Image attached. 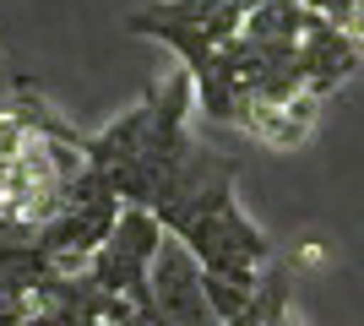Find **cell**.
Listing matches in <instances>:
<instances>
[{
	"label": "cell",
	"instance_id": "1",
	"mask_svg": "<svg viewBox=\"0 0 364 326\" xmlns=\"http://www.w3.org/2000/svg\"><path fill=\"white\" fill-rule=\"evenodd\" d=\"M152 212L201 261L207 278L234 283L245 294H256L261 283H267V272H272V261H277V245L234 202V163L213 158L201 141L191 147V158H185L180 169L164 180Z\"/></svg>",
	"mask_w": 364,
	"mask_h": 326
},
{
	"label": "cell",
	"instance_id": "2",
	"mask_svg": "<svg viewBox=\"0 0 364 326\" xmlns=\"http://www.w3.org/2000/svg\"><path fill=\"white\" fill-rule=\"evenodd\" d=\"M191 114H196V77L180 65L136 109H125L114 125H104L98 136H87V169L104 174V185L125 207H152L158 190H164V180L196 147Z\"/></svg>",
	"mask_w": 364,
	"mask_h": 326
},
{
	"label": "cell",
	"instance_id": "3",
	"mask_svg": "<svg viewBox=\"0 0 364 326\" xmlns=\"http://www.w3.org/2000/svg\"><path fill=\"white\" fill-rule=\"evenodd\" d=\"M152 294L174 326H218L213 305H207V272L174 234L164 239L158 261H152Z\"/></svg>",
	"mask_w": 364,
	"mask_h": 326
},
{
	"label": "cell",
	"instance_id": "4",
	"mask_svg": "<svg viewBox=\"0 0 364 326\" xmlns=\"http://www.w3.org/2000/svg\"><path fill=\"white\" fill-rule=\"evenodd\" d=\"M364 65V49H359V38H353L348 28H337L332 16H321V11H310V28H304V38H299V71H304V87L316 98H326V93H337L343 82L353 77Z\"/></svg>",
	"mask_w": 364,
	"mask_h": 326
},
{
	"label": "cell",
	"instance_id": "5",
	"mask_svg": "<svg viewBox=\"0 0 364 326\" xmlns=\"http://www.w3.org/2000/svg\"><path fill=\"white\" fill-rule=\"evenodd\" d=\"M316 114H321L316 93H299V98H289V104H256L250 120H245V136H256L261 147H272V153H294V147L316 131Z\"/></svg>",
	"mask_w": 364,
	"mask_h": 326
},
{
	"label": "cell",
	"instance_id": "6",
	"mask_svg": "<svg viewBox=\"0 0 364 326\" xmlns=\"http://www.w3.org/2000/svg\"><path fill=\"white\" fill-rule=\"evenodd\" d=\"M283 305H289V278H283V272H267V283H261V294L250 299V305H245V310L234 315L228 326H267V321H272L277 310H283Z\"/></svg>",
	"mask_w": 364,
	"mask_h": 326
},
{
	"label": "cell",
	"instance_id": "7",
	"mask_svg": "<svg viewBox=\"0 0 364 326\" xmlns=\"http://www.w3.org/2000/svg\"><path fill=\"white\" fill-rule=\"evenodd\" d=\"M28 136H33L28 120H22L11 104H0V169H6V163H11L22 147H28Z\"/></svg>",
	"mask_w": 364,
	"mask_h": 326
},
{
	"label": "cell",
	"instance_id": "8",
	"mask_svg": "<svg viewBox=\"0 0 364 326\" xmlns=\"http://www.w3.org/2000/svg\"><path fill=\"white\" fill-rule=\"evenodd\" d=\"M22 326H87V321H82V315H71V310H60V305H33Z\"/></svg>",
	"mask_w": 364,
	"mask_h": 326
},
{
	"label": "cell",
	"instance_id": "9",
	"mask_svg": "<svg viewBox=\"0 0 364 326\" xmlns=\"http://www.w3.org/2000/svg\"><path fill=\"white\" fill-rule=\"evenodd\" d=\"M28 310H33V305H22V299H0V326H22Z\"/></svg>",
	"mask_w": 364,
	"mask_h": 326
},
{
	"label": "cell",
	"instance_id": "10",
	"mask_svg": "<svg viewBox=\"0 0 364 326\" xmlns=\"http://www.w3.org/2000/svg\"><path fill=\"white\" fill-rule=\"evenodd\" d=\"M267 326H299V315H294L289 305H283V310H277V315H272V321H267Z\"/></svg>",
	"mask_w": 364,
	"mask_h": 326
}]
</instances>
